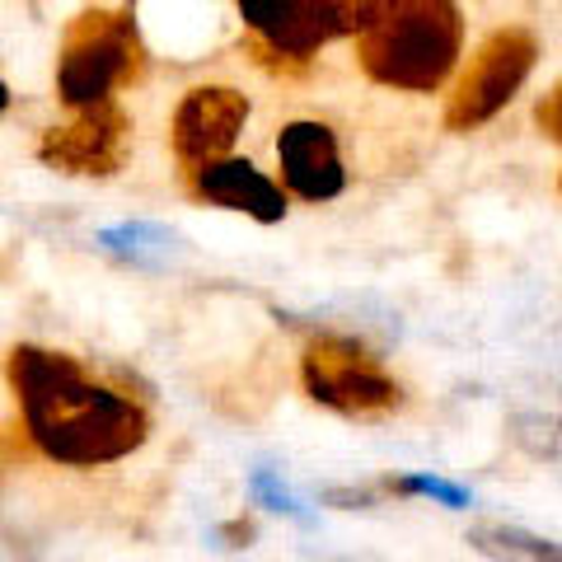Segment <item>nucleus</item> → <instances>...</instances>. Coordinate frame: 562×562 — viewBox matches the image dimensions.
Returning a JSON list of instances; mask_svg holds the SVG:
<instances>
[{"mask_svg":"<svg viewBox=\"0 0 562 562\" xmlns=\"http://www.w3.org/2000/svg\"><path fill=\"white\" fill-rule=\"evenodd\" d=\"M29 446L61 469H103L150 441V413L117 384L94 380L70 351L20 342L5 357Z\"/></svg>","mask_w":562,"mask_h":562,"instance_id":"1","label":"nucleus"},{"mask_svg":"<svg viewBox=\"0 0 562 562\" xmlns=\"http://www.w3.org/2000/svg\"><path fill=\"white\" fill-rule=\"evenodd\" d=\"M464 20L454 0H390L357 33V61L375 85L408 94L441 90L460 61Z\"/></svg>","mask_w":562,"mask_h":562,"instance_id":"2","label":"nucleus"},{"mask_svg":"<svg viewBox=\"0 0 562 562\" xmlns=\"http://www.w3.org/2000/svg\"><path fill=\"white\" fill-rule=\"evenodd\" d=\"M146 76V47L127 14L85 10L61 38L57 57V94L66 109H90L113 99L122 85Z\"/></svg>","mask_w":562,"mask_h":562,"instance_id":"3","label":"nucleus"},{"mask_svg":"<svg viewBox=\"0 0 562 562\" xmlns=\"http://www.w3.org/2000/svg\"><path fill=\"white\" fill-rule=\"evenodd\" d=\"M254 43L291 66H305L314 52L357 38L390 0H235Z\"/></svg>","mask_w":562,"mask_h":562,"instance_id":"4","label":"nucleus"},{"mask_svg":"<svg viewBox=\"0 0 562 562\" xmlns=\"http://www.w3.org/2000/svg\"><path fill=\"white\" fill-rule=\"evenodd\" d=\"M305 394L342 417H384L403 403L398 380L351 338H314L301 357Z\"/></svg>","mask_w":562,"mask_h":562,"instance_id":"5","label":"nucleus"},{"mask_svg":"<svg viewBox=\"0 0 562 562\" xmlns=\"http://www.w3.org/2000/svg\"><path fill=\"white\" fill-rule=\"evenodd\" d=\"M535 61H539V38L530 29H516V24L497 29L479 47V57L469 61L460 85H454L450 109H446V127L473 132V127H483V122H492L520 94V85L530 80Z\"/></svg>","mask_w":562,"mask_h":562,"instance_id":"6","label":"nucleus"},{"mask_svg":"<svg viewBox=\"0 0 562 562\" xmlns=\"http://www.w3.org/2000/svg\"><path fill=\"white\" fill-rule=\"evenodd\" d=\"M76 117L66 127H47L38 140V160L70 179H109L127 160L132 117L117 109V99L90 103V109H70Z\"/></svg>","mask_w":562,"mask_h":562,"instance_id":"7","label":"nucleus"},{"mask_svg":"<svg viewBox=\"0 0 562 562\" xmlns=\"http://www.w3.org/2000/svg\"><path fill=\"white\" fill-rule=\"evenodd\" d=\"M244 122H249V99L231 90V85H198V90H188L183 103L173 109V127H169L179 165L192 169L231 155Z\"/></svg>","mask_w":562,"mask_h":562,"instance_id":"8","label":"nucleus"},{"mask_svg":"<svg viewBox=\"0 0 562 562\" xmlns=\"http://www.w3.org/2000/svg\"><path fill=\"white\" fill-rule=\"evenodd\" d=\"M277 169L281 188L301 202H333L347 188V169L338 155V136L324 122H291L277 136Z\"/></svg>","mask_w":562,"mask_h":562,"instance_id":"9","label":"nucleus"},{"mask_svg":"<svg viewBox=\"0 0 562 562\" xmlns=\"http://www.w3.org/2000/svg\"><path fill=\"white\" fill-rule=\"evenodd\" d=\"M188 192L206 206H225V211H244L262 225H277L286 216V188L272 183L262 169H254L249 160H235V155H221V160L192 165L188 169Z\"/></svg>","mask_w":562,"mask_h":562,"instance_id":"10","label":"nucleus"},{"mask_svg":"<svg viewBox=\"0 0 562 562\" xmlns=\"http://www.w3.org/2000/svg\"><path fill=\"white\" fill-rule=\"evenodd\" d=\"M469 543L502 562H562V543L539 539L530 530H516V525H473Z\"/></svg>","mask_w":562,"mask_h":562,"instance_id":"11","label":"nucleus"},{"mask_svg":"<svg viewBox=\"0 0 562 562\" xmlns=\"http://www.w3.org/2000/svg\"><path fill=\"white\" fill-rule=\"evenodd\" d=\"M390 492H422V497H436L446 506H469V492L454 487V483H441V479H390Z\"/></svg>","mask_w":562,"mask_h":562,"instance_id":"12","label":"nucleus"},{"mask_svg":"<svg viewBox=\"0 0 562 562\" xmlns=\"http://www.w3.org/2000/svg\"><path fill=\"white\" fill-rule=\"evenodd\" d=\"M535 122H539V127H543V132H549V136L558 140V146H562V80L553 85L549 94L539 99V109H535Z\"/></svg>","mask_w":562,"mask_h":562,"instance_id":"13","label":"nucleus"},{"mask_svg":"<svg viewBox=\"0 0 562 562\" xmlns=\"http://www.w3.org/2000/svg\"><path fill=\"white\" fill-rule=\"evenodd\" d=\"M10 109V90H5V80H0V113Z\"/></svg>","mask_w":562,"mask_h":562,"instance_id":"14","label":"nucleus"}]
</instances>
